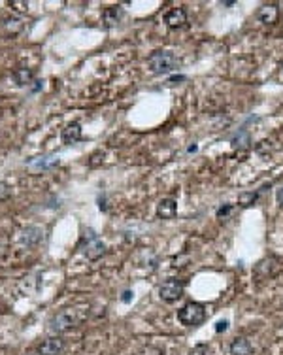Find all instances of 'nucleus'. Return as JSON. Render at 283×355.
Segmentation results:
<instances>
[{
	"label": "nucleus",
	"mask_w": 283,
	"mask_h": 355,
	"mask_svg": "<svg viewBox=\"0 0 283 355\" xmlns=\"http://www.w3.org/2000/svg\"><path fill=\"white\" fill-rule=\"evenodd\" d=\"M177 212V202L174 198H162L157 204V215L162 219H172Z\"/></svg>",
	"instance_id": "nucleus-9"
},
{
	"label": "nucleus",
	"mask_w": 283,
	"mask_h": 355,
	"mask_svg": "<svg viewBox=\"0 0 283 355\" xmlns=\"http://www.w3.org/2000/svg\"><path fill=\"white\" fill-rule=\"evenodd\" d=\"M249 145H251L249 130L248 129L238 130V134L232 138V147H234V149H238V151H246V149H249Z\"/></svg>",
	"instance_id": "nucleus-14"
},
{
	"label": "nucleus",
	"mask_w": 283,
	"mask_h": 355,
	"mask_svg": "<svg viewBox=\"0 0 283 355\" xmlns=\"http://www.w3.org/2000/svg\"><path fill=\"white\" fill-rule=\"evenodd\" d=\"M181 80H185L183 76H174V78H170V81H181Z\"/></svg>",
	"instance_id": "nucleus-26"
},
{
	"label": "nucleus",
	"mask_w": 283,
	"mask_h": 355,
	"mask_svg": "<svg viewBox=\"0 0 283 355\" xmlns=\"http://www.w3.org/2000/svg\"><path fill=\"white\" fill-rule=\"evenodd\" d=\"M8 196H10V187L6 183H0V200H4Z\"/></svg>",
	"instance_id": "nucleus-22"
},
{
	"label": "nucleus",
	"mask_w": 283,
	"mask_h": 355,
	"mask_svg": "<svg viewBox=\"0 0 283 355\" xmlns=\"http://www.w3.org/2000/svg\"><path fill=\"white\" fill-rule=\"evenodd\" d=\"M121 16H123V10L119 6H111V8H108L106 12H104V23H106L108 27H115L119 23Z\"/></svg>",
	"instance_id": "nucleus-15"
},
{
	"label": "nucleus",
	"mask_w": 283,
	"mask_h": 355,
	"mask_svg": "<svg viewBox=\"0 0 283 355\" xmlns=\"http://www.w3.org/2000/svg\"><path fill=\"white\" fill-rule=\"evenodd\" d=\"M232 4H234V0H225L223 2V6H232Z\"/></svg>",
	"instance_id": "nucleus-27"
},
{
	"label": "nucleus",
	"mask_w": 283,
	"mask_h": 355,
	"mask_svg": "<svg viewBox=\"0 0 283 355\" xmlns=\"http://www.w3.org/2000/svg\"><path fill=\"white\" fill-rule=\"evenodd\" d=\"M81 249H83V253L87 255V259H91V261H96V259H100L106 253L104 242L98 238V234L93 231V229L85 231V234H83Z\"/></svg>",
	"instance_id": "nucleus-3"
},
{
	"label": "nucleus",
	"mask_w": 283,
	"mask_h": 355,
	"mask_svg": "<svg viewBox=\"0 0 283 355\" xmlns=\"http://www.w3.org/2000/svg\"><path fill=\"white\" fill-rule=\"evenodd\" d=\"M230 210H232V206L227 204V206H221L219 210H217V217H225V215H229Z\"/></svg>",
	"instance_id": "nucleus-23"
},
{
	"label": "nucleus",
	"mask_w": 283,
	"mask_h": 355,
	"mask_svg": "<svg viewBox=\"0 0 283 355\" xmlns=\"http://www.w3.org/2000/svg\"><path fill=\"white\" fill-rule=\"evenodd\" d=\"M183 289H185V285L183 282H179V280H166L164 284L159 287V295L160 299L164 302H174L177 299H181V295H183Z\"/></svg>",
	"instance_id": "nucleus-5"
},
{
	"label": "nucleus",
	"mask_w": 283,
	"mask_h": 355,
	"mask_svg": "<svg viewBox=\"0 0 283 355\" xmlns=\"http://www.w3.org/2000/svg\"><path fill=\"white\" fill-rule=\"evenodd\" d=\"M257 198H259V191L257 193H242V195L238 196V202H240V206H244V208H248L251 204H255L257 202Z\"/></svg>",
	"instance_id": "nucleus-17"
},
{
	"label": "nucleus",
	"mask_w": 283,
	"mask_h": 355,
	"mask_svg": "<svg viewBox=\"0 0 283 355\" xmlns=\"http://www.w3.org/2000/svg\"><path fill=\"white\" fill-rule=\"evenodd\" d=\"M208 354H210V348L208 346H196L191 355H208Z\"/></svg>",
	"instance_id": "nucleus-20"
},
{
	"label": "nucleus",
	"mask_w": 283,
	"mask_h": 355,
	"mask_svg": "<svg viewBox=\"0 0 283 355\" xmlns=\"http://www.w3.org/2000/svg\"><path fill=\"white\" fill-rule=\"evenodd\" d=\"M42 238H44V232H42L40 227H27L21 234V242L27 244V246H36Z\"/></svg>",
	"instance_id": "nucleus-12"
},
{
	"label": "nucleus",
	"mask_w": 283,
	"mask_h": 355,
	"mask_svg": "<svg viewBox=\"0 0 283 355\" xmlns=\"http://www.w3.org/2000/svg\"><path fill=\"white\" fill-rule=\"evenodd\" d=\"M278 16H280V10H278L276 4H265V6L259 10V14H257L259 21H261V23H266V25H274V23L278 21Z\"/></svg>",
	"instance_id": "nucleus-10"
},
{
	"label": "nucleus",
	"mask_w": 283,
	"mask_h": 355,
	"mask_svg": "<svg viewBox=\"0 0 283 355\" xmlns=\"http://www.w3.org/2000/svg\"><path fill=\"white\" fill-rule=\"evenodd\" d=\"M4 25H6V29H8V31H10L12 34H17L19 31L23 29V25H21V21H19L17 17H14V19H6V23H4Z\"/></svg>",
	"instance_id": "nucleus-18"
},
{
	"label": "nucleus",
	"mask_w": 283,
	"mask_h": 355,
	"mask_svg": "<svg viewBox=\"0 0 283 355\" xmlns=\"http://www.w3.org/2000/svg\"><path fill=\"white\" fill-rule=\"evenodd\" d=\"M227 329H229V321H217V323H215V331H217V333H225V331H227Z\"/></svg>",
	"instance_id": "nucleus-21"
},
{
	"label": "nucleus",
	"mask_w": 283,
	"mask_h": 355,
	"mask_svg": "<svg viewBox=\"0 0 283 355\" xmlns=\"http://www.w3.org/2000/svg\"><path fill=\"white\" fill-rule=\"evenodd\" d=\"M31 170H51L55 166H59V155H42V157H36V159L29 161L27 164Z\"/></svg>",
	"instance_id": "nucleus-7"
},
{
	"label": "nucleus",
	"mask_w": 283,
	"mask_h": 355,
	"mask_svg": "<svg viewBox=\"0 0 283 355\" xmlns=\"http://www.w3.org/2000/svg\"><path fill=\"white\" fill-rule=\"evenodd\" d=\"M130 299H132V293H130V291H125L123 297H121V301H123V302H128Z\"/></svg>",
	"instance_id": "nucleus-24"
},
{
	"label": "nucleus",
	"mask_w": 283,
	"mask_h": 355,
	"mask_svg": "<svg viewBox=\"0 0 283 355\" xmlns=\"http://www.w3.org/2000/svg\"><path fill=\"white\" fill-rule=\"evenodd\" d=\"M32 70L31 68H27V66H21L17 70L14 72V80H16V83L19 85H25V83H31V80H32Z\"/></svg>",
	"instance_id": "nucleus-16"
},
{
	"label": "nucleus",
	"mask_w": 283,
	"mask_h": 355,
	"mask_svg": "<svg viewBox=\"0 0 283 355\" xmlns=\"http://www.w3.org/2000/svg\"><path fill=\"white\" fill-rule=\"evenodd\" d=\"M147 65L153 74H168V72H174L179 68V59L170 51H155V53L149 55L147 59Z\"/></svg>",
	"instance_id": "nucleus-1"
},
{
	"label": "nucleus",
	"mask_w": 283,
	"mask_h": 355,
	"mask_svg": "<svg viewBox=\"0 0 283 355\" xmlns=\"http://www.w3.org/2000/svg\"><path fill=\"white\" fill-rule=\"evenodd\" d=\"M61 138H63V142L64 144H76L79 138H81V125L70 123L66 129H63Z\"/></svg>",
	"instance_id": "nucleus-13"
},
{
	"label": "nucleus",
	"mask_w": 283,
	"mask_h": 355,
	"mask_svg": "<svg viewBox=\"0 0 283 355\" xmlns=\"http://www.w3.org/2000/svg\"><path fill=\"white\" fill-rule=\"evenodd\" d=\"M166 25L170 27V29H179V27H183L185 23H187V14H185V10L183 8H172L168 14H166Z\"/></svg>",
	"instance_id": "nucleus-8"
},
{
	"label": "nucleus",
	"mask_w": 283,
	"mask_h": 355,
	"mask_svg": "<svg viewBox=\"0 0 283 355\" xmlns=\"http://www.w3.org/2000/svg\"><path fill=\"white\" fill-rule=\"evenodd\" d=\"M64 340L61 337H53V338H47V340H44L42 342V346L38 348V352L40 355H61L64 352Z\"/></svg>",
	"instance_id": "nucleus-6"
},
{
	"label": "nucleus",
	"mask_w": 283,
	"mask_h": 355,
	"mask_svg": "<svg viewBox=\"0 0 283 355\" xmlns=\"http://www.w3.org/2000/svg\"><path fill=\"white\" fill-rule=\"evenodd\" d=\"M255 151H257L259 155H265L266 151H272V142H268V140L259 142L257 145H255Z\"/></svg>",
	"instance_id": "nucleus-19"
},
{
	"label": "nucleus",
	"mask_w": 283,
	"mask_h": 355,
	"mask_svg": "<svg viewBox=\"0 0 283 355\" xmlns=\"http://www.w3.org/2000/svg\"><path fill=\"white\" fill-rule=\"evenodd\" d=\"M276 198H278V202H280V204H283V187H280V189H278Z\"/></svg>",
	"instance_id": "nucleus-25"
},
{
	"label": "nucleus",
	"mask_w": 283,
	"mask_h": 355,
	"mask_svg": "<svg viewBox=\"0 0 283 355\" xmlns=\"http://www.w3.org/2000/svg\"><path fill=\"white\" fill-rule=\"evenodd\" d=\"M177 320L181 321L185 327H198L206 320V308L200 302H187L185 306L179 308Z\"/></svg>",
	"instance_id": "nucleus-2"
},
{
	"label": "nucleus",
	"mask_w": 283,
	"mask_h": 355,
	"mask_svg": "<svg viewBox=\"0 0 283 355\" xmlns=\"http://www.w3.org/2000/svg\"><path fill=\"white\" fill-rule=\"evenodd\" d=\"M253 354V346L246 337H238L232 340L230 344V355H251Z\"/></svg>",
	"instance_id": "nucleus-11"
},
{
	"label": "nucleus",
	"mask_w": 283,
	"mask_h": 355,
	"mask_svg": "<svg viewBox=\"0 0 283 355\" xmlns=\"http://www.w3.org/2000/svg\"><path fill=\"white\" fill-rule=\"evenodd\" d=\"M78 323H79V318L76 316V312L74 310H64V312L57 314L49 320V331L64 333V331H70L72 327H76Z\"/></svg>",
	"instance_id": "nucleus-4"
}]
</instances>
